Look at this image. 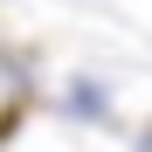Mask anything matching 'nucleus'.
<instances>
[{
  "mask_svg": "<svg viewBox=\"0 0 152 152\" xmlns=\"http://www.w3.org/2000/svg\"><path fill=\"white\" fill-rule=\"evenodd\" d=\"M69 111L83 124H111V90H97V76H76L69 83Z\"/></svg>",
  "mask_w": 152,
  "mask_h": 152,
  "instance_id": "1",
  "label": "nucleus"
},
{
  "mask_svg": "<svg viewBox=\"0 0 152 152\" xmlns=\"http://www.w3.org/2000/svg\"><path fill=\"white\" fill-rule=\"evenodd\" d=\"M138 152H152V124H145V132H138Z\"/></svg>",
  "mask_w": 152,
  "mask_h": 152,
  "instance_id": "2",
  "label": "nucleus"
}]
</instances>
